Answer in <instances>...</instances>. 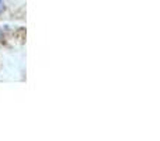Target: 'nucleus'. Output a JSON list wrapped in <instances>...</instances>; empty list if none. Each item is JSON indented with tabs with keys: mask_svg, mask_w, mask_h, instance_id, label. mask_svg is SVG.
Segmentation results:
<instances>
[{
	"mask_svg": "<svg viewBox=\"0 0 160 141\" xmlns=\"http://www.w3.org/2000/svg\"><path fill=\"white\" fill-rule=\"evenodd\" d=\"M3 10H4V2H3V0H0V14L3 13Z\"/></svg>",
	"mask_w": 160,
	"mask_h": 141,
	"instance_id": "nucleus-1",
	"label": "nucleus"
}]
</instances>
